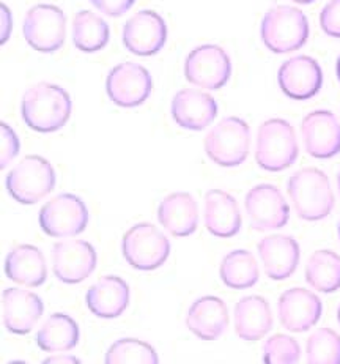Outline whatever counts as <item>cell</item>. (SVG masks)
I'll return each instance as SVG.
<instances>
[{"mask_svg":"<svg viewBox=\"0 0 340 364\" xmlns=\"http://www.w3.org/2000/svg\"><path fill=\"white\" fill-rule=\"evenodd\" d=\"M92 5L109 18H120L133 9L136 0H90Z\"/></svg>","mask_w":340,"mask_h":364,"instance_id":"cell-36","label":"cell"},{"mask_svg":"<svg viewBox=\"0 0 340 364\" xmlns=\"http://www.w3.org/2000/svg\"><path fill=\"white\" fill-rule=\"evenodd\" d=\"M292 2H295V4H301V5H309V4L315 2V0H292Z\"/></svg>","mask_w":340,"mask_h":364,"instance_id":"cell-39","label":"cell"},{"mask_svg":"<svg viewBox=\"0 0 340 364\" xmlns=\"http://www.w3.org/2000/svg\"><path fill=\"white\" fill-rule=\"evenodd\" d=\"M186 326L202 341H216L229 326V308L218 296L197 298L186 314Z\"/></svg>","mask_w":340,"mask_h":364,"instance_id":"cell-22","label":"cell"},{"mask_svg":"<svg viewBox=\"0 0 340 364\" xmlns=\"http://www.w3.org/2000/svg\"><path fill=\"white\" fill-rule=\"evenodd\" d=\"M121 252L134 270L151 272L169 259L170 242L156 225L139 223L123 235Z\"/></svg>","mask_w":340,"mask_h":364,"instance_id":"cell-7","label":"cell"},{"mask_svg":"<svg viewBox=\"0 0 340 364\" xmlns=\"http://www.w3.org/2000/svg\"><path fill=\"white\" fill-rule=\"evenodd\" d=\"M24 38L35 50L53 54L67 38V16L59 6L40 4L32 6L24 18Z\"/></svg>","mask_w":340,"mask_h":364,"instance_id":"cell-9","label":"cell"},{"mask_svg":"<svg viewBox=\"0 0 340 364\" xmlns=\"http://www.w3.org/2000/svg\"><path fill=\"white\" fill-rule=\"evenodd\" d=\"M336 71H337V77H339V81H340V55H339V59H337V65H336Z\"/></svg>","mask_w":340,"mask_h":364,"instance_id":"cell-40","label":"cell"},{"mask_svg":"<svg viewBox=\"0 0 340 364\" xmlns=\"http://www.w3.org/2000/svg\"><path fill=\"white\" fill-rule=\"evenodd\" d=\"M337 189H339V194H340V172H339V176H337Z\"/></svg>","mask_w":340,"mask_h":364,"instance_id":"cell-41","label":"cell"},{"mask_svg":"<svg viewBox=\"0 0 340 364\" xmlns=\"http://www.w3.org/2000/svg\"><path fill=\"white\" fill-rule=\"evenodd\" d=\"M55 181V171L46 158L28 155L9 172L5 185L14 200L33 205L54 191Z\"/></svg>","mask_w":340,"mask_h":364,"instance_id":"cell-5","label":"cell"},{"mask_svg":"<svg viewBox=\"0 0 340 364\" xmlns=\"http://www.w3.org/2000/svg\"><path fill=\"white\" fill-rule=\"evenodd\" d=\"M287 191L296 215L304 221H322L334 208L336 199L329 178L317 167L296 171L288 180Z\"/></svg>","mask_w":340,"mask_h":364,"instance_id":"cell-2","label":"cell"},{"mask_svg":"<svg viewBox=\"0 0 340 364\" xmlns=\"http://www.w3.org/2000/svg\"><path fill=\"white\" fill-rule=\"evenodd\" d=\"M278 81L288 98L306 101L322 90L323 71L312 57L296 55L280 65Z\"/></svg>","mask_w":340,"mask_h":364,"instance_id":"cell-15","label":"cell"},{"mask_svg":"<svg viewBox=\"0 0 340 364\" xmlns=\"http://www.w3.org/2000/svg\"><path fill=\"white\" fill-rule=\"evenodd\" d=\"M279 320L285 330L304 333L312 328L323 312L322 300L314 292L302 287H293L280 295L278 303Z\"/></svg>","mask_w":340,"mask_h":364,"instance_id":"cell-17","label":"cell"},{"mask_svg":"<svg viewBox=\"0 0 340 364\" xmlns=\"http://www.w3.org/2000/svg\"><path fill=\"white\" fill-rule=\"evenodd\" d=\"M153 90L150 71L134 62L114 67L106 79V92L120 107H137L146 103Z\"/></svg>","mask_w":340,"mask_h":364,"instance_id":"cell-12","label":"cell"},{"mask_svg":"<svg viewBox=\"0 0 340 364\" xmlns=\"http://www.w3.org/2000/svg\"><path fill=\"white\" fill-rule=\"evenodd\" d=\"M85 304L99 318H117L129 304V286L119 276L107 274L87 290Z\"/></svg>","mask_w":340,"mask_h":364,"instance_id":"cell-23","label":"cell"},{"mask_svg":"<svg viewBox=\"0 0 340 364\" xmlns=\"http://www.w3.org/2000/svg\"><path fill=\"white\" fill-rule=\"evenodd\" d=\"M5 274L10 281L26 287H40L46 282V257L40 247L19 245L6 254Z\"/></svg>","mask_w":340,"mask_h":364,"instance_id":"cell-24","label":"cell"},{"mask_svg":"<svg viewBox=\"0 0 340 364\" xmlns=\"http://www.w3.org/2000/svg\"><path fill=\"white\" fill-rule=\"evenodd\" d=\"M306 281L322 294H332L340 289V256L331 250L315 251L306 265Z\"/></svg>","mask_w":340,"mask_h":364,"instance_id":"cell-29","label":"cell"},{"mask_svg":"<svg viewBox=\"0 0 340 364\" xmlns=\"http://www.w3.org/2000/svg\"><path fill=\"white\" fill-rule=\"evenodd\" d=\"M158 221L173 237H190L199 225V205L190 193H172L158 208Z\"/></svg>","mask_w":340,"mask_h":364,"instance_id":"cell-25","label":"cell"},{"mask_svg":"<svg viewBox=\"0 0 340 364\" xmlns=\"http://www.w3.org/2000/svg\"><path fill=\"white\" fill-rule=\"evenodd\" d=\"M168 41V24L161 14L142 10L123 26V45L134 55L150 57L158 54Z\"/></svg>","mask_w":340,"mask_h":364,"instance_id":"cell-13","label":"cell"},{"mask_svg":"<svg viewBox=\"0 0 340 364\" xmlns=\"http://www.w3.org/2000/svg\"><path fill=\"white\" fill-rule=\"evenodd\" d=\"M45 363H81V360L76 358V356H71V355H67L65 352H60V353H54L53 356H49V358L45 360Z\"/></svg>","mask_w":340,"mask_h":364,"instance_id":"cell-38","label":"cell"},{"mask_svg":"<svg viewBox=\"0 0 340 364\" xmlns=\"http://www.w3.org/2000/svg\"><path fill=\"white\" fill-rule=\"evenodd\" d=\"M306 360L310 364H340V336L331 328L317 330L307 339Z\"/></svg>","mask_w":340,"mask_h":364,"instance_id":"cell-32","label":"cell"},{"mask_svg":"<svg viewBox=\"0 0 340 364\" xmlns=\"http://www.w3.org/2000/svg\"><path fill=\"white\" fill-rule=\"evenodd\" d=\"M109 26L97 13L82 10L73 21V45L82 53H98L109 43Z\"/></svg>","mask_w":340,"mask_h":364,"instance_id":"cell-30","label":"cell"},{"mask_svg":"<svg viewBox=\"0 0 340 364\" xmlns=\"http://www.w3.org/2000/svg\"><path fill=\"white\" fill-rule=\"evenodd\" d=\"M234 318L236 336L248 342L262 339L273 328L271 306L258 295L241 298L235 306Z\"/></svg>","mask_w":340,"mask_h":364,"instance_id":"cell-26","label":"cell"},{"mask_svg":"<svg viewBox=\"0 0 340 364\" xmlns=\"http://www.w3.org/2000/svg\"><path fill=\"white\" fill-rule=\"evenodd\" d=\"M219 276L230 289L244 290L254 287L260 278L257 259L248 250L231 251L221 262Z\"/></svg>","mask_w":340,"mask_h":364,"instance_id":"cell-28","label":"cell"},{"mask_svg":"<svg viewBox=\"0 0 340 364\" xmlns=\"http://www.w3.org/2000/svg\"><path fill=\"white\" fill-rule=\"evenodd\" d=\"M263 45L274 54L301 49L309 40V21L300 9L278 5L268 10L260 27Z\"/></svg>","mask_w":340,"mask_h":364,"instance_id":"cell-3","label":"cell"},{"mask_svg":"<svg viewBox=\"0 0 340 364\" xmlns=\"http://www.w3.org/2000/svg\"><path fill=\"white\" fill-rule=\"evenodd\" d=\"M97 251L85 240H63L54 245L53 270L65 284L84 282L97 268Z\"/></svg>","mask_w":340,"mask_h":364,"instance_id":"cell-14","label":"cell"},{"mask_svg":"<svg viewBox=\"0 0 340 364\" xmlns=\"http://www.w3.org/2000/svg\"><path fill=\"white\" fill-rule=\"evenodd\" d=\"M251 149V128L240 117H226L208 131L205 153L214 164L236 167L246 161Z\"/></svg>","mask_w":340,"mask_h":364,"instance_id":"cell-6","label":"cell"},{"mask_svg":"<svg viewBox=\"0 0 340 364\" xmlns=\"http://www.w3.org/2000/svg\"><path fill=\"white\" fill-rule=\"evenodd\" d=\"M265 273L273 281H284L296 272L300 264V245L290 235H270L257 246Z\"/></svg>","mask_w":340,"mask_h":364,"instance_id":"cell-20","label":"cell"},{"mask_svg":"<svg viewBox=\"0 0 340 364\" xmlns=\"http://www.w3.org/2000/svg\"><path fill=\"white\" fill-rule=\"evenodd\" d=\"M79 325L73 317L65 312H54L37 333V346L43 352L60 353L70 352L79 344Z\"/></svg>","mask_w":340,"mask_h":364,"instance_id":"cell-27","label":"cell"},{"mask_svg":"<svg viewBox=\"0 0 340 364\" xmlns=\"http://www.w3.org/2000/svg\"><path fill=\"white\" fill-rule=\"evenodd\" d=\"M172 119L180 128L202 131L213 123L218 115V103L207 92L183 89L172 98Z\"/></svg>","mask_w":340,"mask_h":364,"instance_id":"cell-18","label":"cell"},{"mask_svg":"<svg viewBox=\"0 0 340 364\" xmlns=\"http://www.w3.org/2000/svg\"><path fill=\"white\" fill-rule=\"evenodd\" d=\"M231 76V62L221 46L202 45L194 48L185 60L186 81L207 90H219Z\"/></svg>","mask_w":340,"mask_h":364,"instance_id":"cell-10","label":"cell"},{"mask_svg":"<svg viewBox=\"0 0 340 364\" xmlns=\"http://www.w3.org/2000/svg\"><path fill=\"white\" fill-rule=\"evenodd\" d=\"M320 26L327 35L332 38H340V0H329L323 6L320 13Z\"/></svg>","mask_w":340,"mask_h":364,"instance_id":"cell-34","label":"cell"},{"mask_svg":"<svg viewBox=\"0 0 340 364\" xmlns=\"http://www.w3.org/2000/svg\"><path fill=\"white\" fill-rule=\"evenodd\" d=\"M89 208L76 194L63 193L46 202L40 210V228L54 238L76 237L89 225Z\"/></svg>","mask_w":340,"mask_h":364,"instance_id":"cell-8","label":"cell"},{"mask_svg":"<svg viewBox=\"0 0 340 364\" xmlns=\"http://www.w3.org/2000/svg\"><path fill=\"white\" fill-rule=\"evenodd\" d=\"M300 155L295 128L284 119H270L258 127L256 161L268 172H280L293 166Z\"/></svg>","mask_w":340,"mask_h":364,"instance_id":"cell-4","label":"cell"},{"mask_svg":"<svg viewBox=\"0 0 340 364\" xmlns=\"http://www.w3.org/2000/svg\"><path fill=\"white\" fill-rule=\"evenodd\" d=\"M204 220L209 234L218 238L238 235L243 225V216L236 199L221 189H209L205 194Z\"/></svg>","mask_w":340,"mask_h":364,"instance_id":"cell-21","label":"cell"},{"mask_svg":"<svg viewBox=\"0 0 340 364\" xmlns=\"http://www.w3.org/2000/svg\"><path fill=\"white\" fill-rule=\"evenodd\" d=\"M43 312H45V304L37 294L18 287L4 290V325L10 333H31L38 323Z\"/></svg>","mask_w":340,"mask_h":364,"instance_id":"cell-19","label":"cell"},{"mask_svg":"<svg viewBox=\"0 0 340 364\" xmlns=\"http://www.w3.org/2000/svg\"><path fill=\"white\" fill-rule=\"evenodd\" d=\"M18 134L10 128V125L2 123V149H0V169H6L9 164L19 153Z\"/></svg>","mask_w":340,"mask_h":364,"instance_id":"cell-35","label":"cell"},{"mask_svg":"<svg viewBox=\"0 0 340 364\" xmlns=\"http://www.w3.org/2000/svg\"><path fill=\"white\" fill-rule=\"evenodd\" d=\"M73 111L70 93L63 87L38 82L28 89L21 103L26 125L37 133H54L67 125Z\"/></svg>","mask_w":340,"mask_h":364,"instance_id":"cell-1","label":"cell"},{"mask_svg":"<svg viewBox=\"0 0 340 364\" xmlns=\"http://www.w3.org/2000/svg\"><path fill=\"white\" fill-rule=\"evenodd\" d=\"M304 147L310 156L328 159L340 153V123L331 111H314L301 123Z\"/></svg>","mask_w":340,"mask_h":364,"instance_id":"cell-16","label":"cell"},{"mask_svg":"<svg viewBox=\"0 0 340 364\" xmlns=\"http://www.w3.org/2000/svg\"><path fill=\"white\" fill-rule=\"evenodd\" d=\"M337 320H339V323H340V306H339V309H337Z\"/></svg>","mask_w":340,"mask_h":364,"instance_id":"cell-42","label":"cell"},{"mask_svg":"<svg viewBox=\"0 0 340 364\" xmlns=\"http://www.w3.org/2000/svg\"><path fill=\"white\" fill-rule=\"evenodd\" d=\"M339 238H340V221H339Z\"/></svg>","mask_w":340,"mask_h":364,"instance_id":"cell-43","label":"cell"},{"mask_svg":"<svg viewBox=\"0 0 340 364\" xmlns=\"http://www.w3.org/2000/svg\"><path fill=\"white\" fill-rule=\"evenodd\" d=\"M246 213H248L252 229L268 232L282 229L290 220V207L280 193V189L270 183L257 185L244 199Z\"/></svg>","mask_w":340,"mask_h":364,"instance_id":"cell-11","label":"cell"},{"mask_svg":"<svg viewBox=\"0 0 340 364\" xmlns=\"http://www.w3.org/2000/svg\"><path fill=\"white\" fill-rule=\"evenodd\" d=\"M0 11H2L0 13V21H2V40H0V43L5 45L10 38V33L13 28V16H11L10 9L5 4H2V6H0Z\"/></svg>","mask_w":340,"mask_h":364,"instance_id":"cell-37","label":"cell"},{"mask_svg":"<svg viewBox=\"0 0 340 364\" xmlns=\"http://www.w3.org/2000/svg\"><path fill=\"white\" fill-rule=\"evenodd\" d=\"M158 353L147 342L134 338H123L109 347L106 352L107 364H156Z\"/></svg>","mask_w":340,"mask_h":364,"instance_id":"cell-31","label":"cell"},{"mask_svg":"<svg viewBox=\"0 0 340 364\" xmlns=\"http://www.w3.org/2000/svg\"><path fill=\"white\" fill-rule=\"evenodd\" d=\"M301 347L298 341L287 334H274L263 346V361L270 364H293L298 363Z\"/></svg>","mask_w":340,"mask_h":364,"instance_id":"cell-33","label":"cell"}]
</instances>
